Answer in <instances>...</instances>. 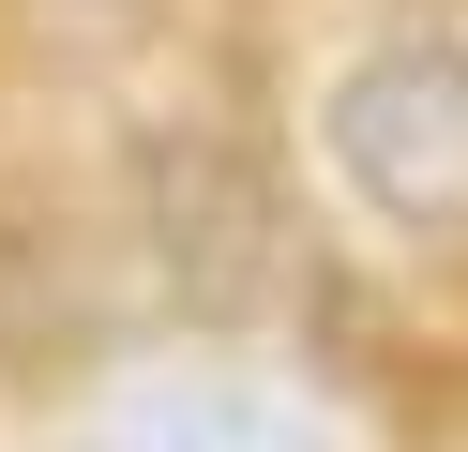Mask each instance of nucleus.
I'll use <instances>...</instances> for the list:
<instances>
[{
	"mask_svg": "<svg viewBox=\"0 0 468 452\" xmlns=\"http://www.w3.org/2000/svg\"><path fill=\"white\" fill-rule=\"evenodd\" d=\"M333 181L408 241H468V46H378L333 90Z\"/></svg>",
	"mask_w": 468,
	"mask_h": 452,
	"instance_id": "obj_1",
	"label": "nucleus"
},
{
	"mask_svg": "<svg viewBox=\"0 0 468 452\" xmlns=\"http://www.w3.org/2000/svg\"><path fill=\"white\" fill-rule=\"evenodd\" d=\"M106 452H333V422L257 362H136L106 392Z\"/></svg>",
	"mask_w": 468,
	"mask_h": 452,
	"instance_id": "obj_2",
	"label": "nucleus"
}]
</instances>
